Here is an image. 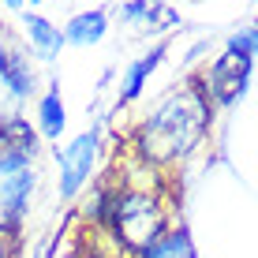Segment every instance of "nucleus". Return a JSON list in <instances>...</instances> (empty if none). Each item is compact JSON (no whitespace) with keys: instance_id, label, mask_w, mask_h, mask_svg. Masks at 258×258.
<instances>
[{"instance_id":"6e6552de","label":"nucleus","mask_w":258,"mask_h":258,"mask_svg":"<svg viewBox=\"0 0 258 258\" xmlns=\"http://www.w3.org/2000/svg\"><path fill=\"white\" fill-rule=\"evenodd\" d=\"M68 123V112H64V97H60V86L49 83V90L38 97V135L41 139H60V131H64Z\"/></svg>"},{"instance_id":"f03ea898","label":"nucleus","mask_w":258,"mask_h":258,"mask_svg":"<svg viewBox=\"0 0 258 258\" xmlns=\"http://www.w3.org/2000/svg\"><path fill=\"white\" fill-rule=\"evenodd\" d=\"M172 221H168V199L165 191H120L112 199L109 232L116 236L123 254L135 258L161 239Z\"/></svg>"},{"instance_id":"7ed1b4c3","label":"nucleus","mask_w":258,"mask_h":258,"mask_svg":"<svg viewBox=\"0 0 258 258\" xmlns=\"http://www.w3.org/2000/svg\"><path fill=\"white\" fill-rule=\"evenodd\" d=\"M251 64H254V60L236 56V52L225 49L206 71H202L199 86H202V94H206V101L213 105V109H228V105H236L239 97L247 94V83H251Z\"/></svg>"},{"instance_id":"0eeeda50","label":"nucleus","mask_w":258,"mask_h":258,"mask_svg":"<svg viewBox=\"0 0 258 258\" xmlns=\"http://www.w3.org/2000/svg\"><path fill=\"white\" fill-rule=\"evenodd\" d=\"M0 83L8 86V94L15 101H26L34 90H38V79H34V68H30V56L23 49H8V60H4V75Z\"/></svg>"},{"instance_id":"39448f33","label":"nucleus","mask_w":258,"mask_h":258,"mask_svg":"<svg viewBox=\"0 0 258 258\" xmlns=\"http://www.w3.org/2000/svg\"><path fill=\"white\" fill-rule=\"evenodd\" d=\"M23 30H26V38H30V49H34V56H38V60H56L60 49L68 45L64 30H60L56 23H49L45 15H38V12H26Z\"/></svg>"},{"instance_id":"9d476101","label":"nucleus","mask_w":258,"mask_h":258,"mask_svg":"<svg viewBox=\"0 0 258 258\" xmlns=\"http://www.w3.org/2000/svg\"><path fill=\"white\" fill-rule=\"evenodd\" d=\"M228 52L254 60V56H258V23L247 26V30H239V34H232V38H228Z\"/></svg>"},{"instance_id":"f8f14e48","label":"nucleus","mask_w":258,"mask_h":258,"mask_svg":"<svg viewBox=\"0 0 258 258\" xmlns=\"http://www.w3.org/2000/svg\"><path fill=\"white\" fill-rule=\"evenodd\" d=\"M79 258H123V254H109V251H94V247H79Z\"/></svg>"},{"instance_id":"423d86ee","label":"nucleus","mask_w":258,"mask_h":258,"mask_svg":"<svg viewBox=\"0 0 258 258\" xmlns=\"http://www.w3.org/2000/svg\"><path fill=\"white\" fill-rule=\"evenodd\" d=\"M161 60H165V45H154L146 56H139L135 64L123 71V79H120V105L139 101L142 90H146V83H150V75L161 68Z\"/></svg>"},{"instance_id":"ddd939ff","label":"nucleus","mask_w":258,"mask_h":258,"mask_svg":"<svg viewBox=\"0 0 258 258\" xmlns=\"http://www.w3.org/2000/svg\"><path fill=\"white\" fill-rule=\"evenodd\" d=\"M4 60H8V45H4V26H0V75H4Z\"/></svg>"},{"instance_id":"1a4fd4ad","label":"nucleus","mask_w":258,"mask_h":258,"mask_svg":"<svg viewBox=\"0 0 258 258\" xmlns=\"http://www.w3.org/2000/svg\"><path fill=\"white\" fill-rule=\"evenodd\" d=\"M109 34V15L97 8V12H79L75 19L64 26V41L68 45H97V41Z\"/></svg>"},{"instance_id":"f257e3e1","label":"nucleus","mask_w":258,"mask_h":258,"mask_svg":"<svg viewBox=\"0 0 258 258\" xmlns=\"http://www.w3.org/2000/svg\"><path fill=\"white\" fill-rule=\"evenodd\" d=\"M210 116H213V105L206 101L199 79L176 86L135 127V142H131L135 157H142L154 168H168L183 161L187 154H195L202 146V139L210 131Z\"/></svg>"},{"instance_id":"20e7f679","label":"nucleus","mask_w":258,"mask_h":258,"mask_svg":"<svg viewBox=\"0 0 258 258\" xmlns=\"http://www.w3.org/2000/svg\"><path fill=\"white\" fill-rule=\"evenodd\" d=\"M94 161H97V131H83V135H75L64 150H60L56 154V165H60L56 191H60V199L71 202L86 183H90Z\"/></svg>"},{"instance_id":"9b49d317","label":"nucleus","mask_w":258,"mask_h":258,"mask_svg":"<svg viewBox=\"0 0 258 258\" xmlns=\"http://www.w3.org/2000/svg\"><path fill=\"white\" fill-rule=\"evenodd\" d=\"M154 12H157V4H123L120 8V15H123V19H127V23H139V19H154Z\"/></svg>"}]
</instances>
